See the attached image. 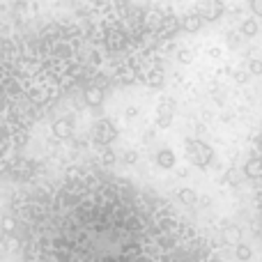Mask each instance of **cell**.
<instances>
[{
    "mask_svg": "<svg viewBox=\"0 0 262 262\" xmlns=\"http://www.w3.org/2000/svg\"><path fill=\"white\" fill-rule=\"evenodd\" d=\"M186 154H189V159L195 166H205V163H209L214 157L212 147H207L205 143H198V140H191L189 147H186Z\"/></svg>",
    "mask_w": 262,
    "mask_h": 262,
    "instance_id": "6da1fadb",
    "label": "cell"
},
{
    "mask_svg": "<svg viewBox=\"0 0 262 262\" xmlns=\"http://www.w3.org/2000/svg\"><path fill=\"white\" fill-rule=\"evenodd\" d=\"M154 161H157L159 168H163V170H170V168H175V154H172V149L163 147V149H159V152H157Z\"/></svg>",
    "mask_w": 262,
    "mask_h": 262,
    "instance_id": "7a4b0ae2",
    "label": "cell"
},
{
    "mask_svg": "<svg viewBox=\"0 0 262 262\" xmlns=\"http://www.w3.org/2000/svg\"><path fill=\"white\" fill-rule=\"evenodd\" d=\"M115 138V129H113V124L111 122H101L99 127H97V140H99V143H111V140Z\"/></svg>",
    "mask_w": 262,
    "mask_h": 262,
    "instance_id": "3957f363",
    "label": "cell"
},
{
    "mask_svg": "<svg viewBox=\"0 0 262 262\" xmlns=\"http://www.w3.org/2000/svg\"><path fill=\"white\" fill-rule=\"evenodd\" d=\"M221 12H223V5H203L200 7V18L203 21H212V18L221 16Z\"/></svg>",
    "mask_w": 262,
    "mask_h": 262,
    "instance_id": "277c9868",
    "label": "cell"
},
{
    "mask_svg": "<svg viewBox=\"0 0 262 262\" xmlns=\"http://www.w3.org/2000/svg\"><path fill=\"white\" fill-rule=\"evenodd\" d=\"M244 172H246L249 177H262V157L249 159V163H246Z\"/></svg>",
    "mask_w": 262,
    "mask_h": 262,
    "instance_id": "5b68a950",
    "label": "cell"
},
{
    "mask_svg": "<svg viewBox=\"0 0 262 262\" xmlns=\"http://www.w3.org/2000/svg\"><path fill=\"white\" fill-rule=\"evenodd\" d=\"M242 35L244 37H255L258 35V21H255V18H246V21L242 23Z\"/></svg>",
    "mask_w": 262,
    "mask_h": 262,
    "instance_id": "8992f818",
    "label": "cell"
},
{
    "mask_svg": "<svg viewBox=\"0 0 262 262\" xmlns=\"http://www.w3.org/2000/svg\"><path fill=\"white\" fill-rule=\"evenodd\" d=\"M177 198H180L184 205H191L198 200V195H195V191H191V189H180L177 191Z\"/></svg>",
    "mask_w": 262,
    "mask_h": 262,
    "instance_id": "52a82bcc",
    "label": "cell"
},
{
    "mask_svg": "<svg viewBox=\"0 0 262 262\" xmlns=\"http://www.w3.org/2000/svg\"><path fill=\"white\" fill-rule=\"evenodd\" d=\"M235 255H237V260H251V258H253V251H251V246L239 244L235 249Z\"/></svg>",
    "mask_w": 262,
    "mask_h": 262,
    "instance_id": "ba28073f",
    "label": "cell"
},
{
    "mask_svg": "<svg viewBox=\"0 0 262 262\" xmlns=\"http://www.w3.org/2000/svg\"><path fill=\"white\" fill-rule=\"evenodd\" d=\"M55 134H58L60 138H67V136H72V124H69L67 120L58 122V124H55Z\"/></svg>",
    "mask_w": 262,
    "mask_h": 262,
    "instance_id": "9c48e42d",
    "label": "cell"
},
{
    "mask_svg": "<svg viewBox=\"0 0 262 262\" xmlns=\"http://www.w3.org/2000/svg\"><path fill=\"white\" fill-rule=\"evenodd\" d=\"M170 122H172V111H168V106L163 104L161 115H159V124H161V127H168Z\"/></svg>",
    "mask_w": 262,
    "mask_h": 262,
    "instance_id": "30bf717a",
    "label": "cell"
},
{
    "mask_svg": "<svg viewBox=\"0 0 262 262\" xmlns=\"http://www.w3.org/2000/svg\"><path fill=\"white\" fill-rule=\"evenodd\" d=\"M200 26H203V18H200V16H189V18L184 21V28H186V30H198Z\"/></svg>",
    "mask_w": 262,
    "mask_h": 262,
    "instance_id": "8fae6325",
    "label": "cell"
},
{
    "mask_svg": "<svg viewBox=\"0 0 262 262\" xmlns=\"http://www.w3.org/2000/svg\"><path fill=\"white\" fill-rule=\"evenodd\" d=\"M249 72L253 74V76H258V74H262V60H258V58H253L249 62Z\"/></svg>",
    "mask_w": 262,
    "mask_h": 262,
    "instance_id": "7c38bea8",
    "label": "cell"
},
{
    "mask_svg": "<svg viewBox=\"0 0 262 262\" xmlns=\"http://www.w3.org/2000/svg\"><path fill=\"white\" fill-rule=\"evenodd\" d=\"M88 99H90L92 104H99V101H101V92H99V95H97V90H92L90 95H88Z\"/></svg>",
    "mask_w": 262,
    "mask_h": 262,
    "instance_id": "4fadbf2b",
    "label": "cell"
},
{
    "mask_svg": "<svg viewBox=\"0 0 262 262\" xmlns=\"http://www.w3.org/2000/svg\"><path fill=\"white\" fill-rule=\"evenodd\" d=\"M251 9H253V12L258 14V16H262V3H260V0H255V3H251Z\"/></svg>",
    "mask_w": 262,
    "mask_h": 262,
    "instance_id": "5bb4252c",
    "label": "cell"
},
{
    "mask_svg": "<svg viewBox=\"0 0 262 262\" xmlns=\"http://www.w3.org/2000/svg\"><path fill=\"white\" fill-rule=\"evenodd\" d=\"M180 60H182V62H191V53H189V51H182Z\"/></svg>",
    "mask_w": 262,
    "mask_h": 262,
    "instance_id": "9a60e30c",
    "label": "cell"
}]
</instances>
